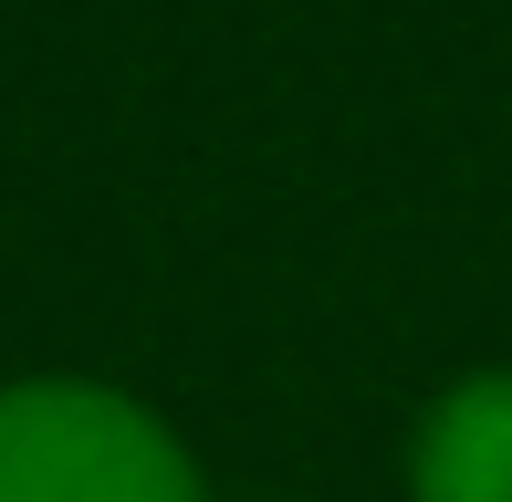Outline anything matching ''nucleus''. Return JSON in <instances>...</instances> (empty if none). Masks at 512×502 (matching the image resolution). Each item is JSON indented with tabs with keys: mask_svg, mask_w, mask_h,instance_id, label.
Wrapping results in <instances>:
<instances>
[{
	"mask_svg": "<svg viewBox=\"0 0 512 502\" xmlns=\"http://www.w3.org/2000/svg\"><path fill=\"white\" fill-rule=\"evenodd\" d=\"M0 502H209V471L136 387L11 377L0 387Z\"/></svg>",
	"mask_w": 512,
	"mask_h": 502,
	"instance_id": "obj_1",
	"label": "nucleus"
},
{
	"mask_svg": "<svg viewBox=\"0 0 512 502\" xmlns=\"http://www.w3.org/2000/svg\"><path fill=\"white\" fill-rule=\"evenodd\" d=\"M408 502H512V367L450 377L408 429Z\"/></svg>",
	"mask_w": 512,
	"mask_h": 502,
	"instance_id": "obj_2",
	"label": "nucleus"
}]
</instances>
